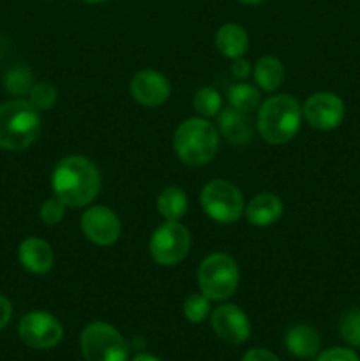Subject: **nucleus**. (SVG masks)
I'll list each match as a JSON object with an SVG mask.
<instances>
[{"instance_id":"nucleus-1","label":"nucleus","mask_w":360,"mask_h":361,"mask_svg":"<svg viewBox=\"0 0 360 361\" xmlns=\"http://www.w3.org/2000/svg\"><path fill=\"white\" fill-rule=\"evenodd\" d=\"M53 192L67 208H81L90 204L101 190V173L87 157L71 155L56 164L52 175Z\"/></svg>"},{"instance_id":"nucleus-2","label":"nucleus","mask_w":360,"mask_h":361,"mask_svg":"<svg viewBox=\"0 0 360 361\" xmlns=\"http://www.w3.org/2000/svg\"><path fill=\"white\" fill-rule=\"evenodd\" d=\"M41 133V115L28 99H13L0 106V148L20 152Z\"/></svg>"},{"instance_id":"nucleus-3","label":"nucleus","mask_w":360,"mask_h":361,"mask_svg":"<svg viewBox=\"0 0 360 361\" xmlns=\"http://www.w3.org/2000/svg\"><path fill=\"white\" fill-rule=\"evenodd\" d=\"M302 106L292 95H274L260 106L258 130L270 145L292 141L302 126Z\"/></svg>"},{"instance_id":"nucleus-4","label":"nucleus","mask_w":360,"mask_h":361,"mask_svg":"<svg viewBox=\"0 0 360 361\" xmlns=\"http://www.w3.org/2000/svg\"><path fill=\"white\" fill-rule=\"evenodd\" d=\"M173 148L184 164L203 166L217 154L219 130L207 118H187L176 127Z\"/></svg>"},{"instance_id":"nucleus-5","label":"nucleus","mask_w":360,"mask_h":361,"mask_svg":"<svg viewBox=\"0 0 360 361\" xmlns=\"http://www.w3.org/2000/svg\"><path fill=\"white\" fill-rule=\"evenodd\" d=\"M239 267L228 254L215 252L201 261L198 268V286L210 302H222L239 288Z\"/></svg>"},{"instance_id":"nucleus-6","label":"nucleus","mask_w":360,"mask_h":361,"mask_svg":"<svg viewBox=\"0 0 360 361\" xmlns=\"http://www.w3.org/2000/svg\"><path fill=\"white\" fill-rule=\"evenodd\" d=\"M80 348L87 361H127L129 344L112 324L95 321L83 330Z\"/></svg>"},{"instance_id":"nucleus-7","label":"nucleus","mask_w":360,"mask_h":361,"mask_svg":"<svg viewBox=\"0 0 360 361\" xmlns=\"http://www.w3.org/2000/svg\"><path fill=\"white\" fill-rule=\"evenodd\" d=\"M200 201L205 214L219 224H233L246 210L242 192L228 180L208 182L201 190Z\"/></svg>"},{"instance_id":"nucleus-8","label":"nucleus","mask_w":360,"mask_h":361,"mask_svg":"<svg viewBox=\"0 0 360 361\" xmlns=\"http://www.w3.org/2000/svg\"><path fill=\"white\" fill-rule=\"evenodd\" d=\"M152 259L161 267H175L186 259L191 249V235L186 226L179 221H166L152 235L150 243Z\"/></svg>"},{"instance_id":"nucleus-9","label":"nucleus","mask_w":360,"mask_h":361,"mask_svg":"<svg viewBox=\"0 0 360 361\" xmlns=\"http://www.w3.org/2000/svg\"><path fill=\"white\" fill-rule=\"evenodd\" d=\"M21 342L32 349H52L60 344L64 328L55 316L48 312H28L21 317L18 328Z\"/></svg>"},{"instance_id":"nucleus-10","label":"nucleus","mask_w":360,"mask_h":361,"mask_svg":"<svg viewBox=\"0 0 360 361\" xmlns=\"http://www.w3.org/2000/svg\"><path fill=\"white\" fill-rule=\"evenodd\" d=\"M302 115L313 129L334 130L344 120V102L332 92H316L304 102Z\"/></svg>"},{"instance_id":"nucleus-11","label":"nucleus","mask_w":360,"mask_h":361,"mask_svg":"<svg viewBox=\"0 0 360 361\" xmlns=\"http://www.w3.org/2000/svg\"><path fill=\"white\" fill-rule=\"evenodd\" d=\"M80 226L88 242L99 247L113 245L122 233V224L115 212L109 210L108 207H101V204L87 208Z\"/></svg>"},{"instance_id":"nucleus-12","label":"nucleus","mask_w":360,"mask_h":361,"mask_svg":"<svg viewBox=\"0 0 360 361\" xmlns=\"http://www.w3.org/2000/svg\"><path fill=\"white\" fill-rule=\"evenodd\" d=\"M210 323L215 335L232 345L244 344L251 335L249 317L240 307L232 305V303L217 307L212 312Z\"/></svg>"},{"instance_id":"nucleus-13","label":"nucleus","mask_w":360,"mask_h":361,"mask_svg":"<svg viewBox=\"0 0 360 361\" xmlns=\"http://www.w3.org/2000/svg\"><path fill=\"white\" fill-rule=\"evenodd\" d=\"M169 81L161 73L152 69H143L134 74L131 81V95L134 101L147 108L162 106L169 97Z\"/></svg>"},{"instance_id":"nucleus-14","label":"nucleus","mask_w":360,"mask_h":361,"mask_svg":"<svg viewBox=\"0 0 360 361\" xmlns=\"http://www.w3.org/2000/svg\"><path fill=\"white\" fill-rule=\"evenodd\" d=\"M18 257H20V263L23 264V268H27L32 274H46L53 268V249L48 242L41 238H25L20 243V249H18Z\"/></svg>"},{"instance_id":"nucleus-15","label":"nucleus","mask_w":360,"mask_h":361,"mask_svg":"<svg viewBox=\"0 0 360 361\" xmlns=\"http://www.w3.org/2000/svg\"><path fill=\"white\" fill-rule=\"evenodd\" d=\"M217 127L222 137L232 145H246L253 140V126L247 118V113L239 111L232 106L219 111Z\"/></svg>"},{"instance_id":"nucleus-16","label":"nucleus","mask_w":360,"mask_h":361,"mask_svg":"<svg viewBox=\"0 0 360 361\" xmlns=\"http://www.w3.org/2000/svg\"><path fill=\"white\" fill-rule=\"evenodd\" d=\"M282 215V201L272 192H261L251 200L246 207V217L249 224L267 228L275 224Z\"/></svg>"},{"instance_id":"nucleus-17","label":"nucleus","mask_w":360,"mask_h":361,"mask_svg":"<svg viewBox=\"0 0 360 361\" xmlns=\"http://www.w3.org/2000/svg\"><path fill=\"white\" fill-rule=\"evenodd\" d=\"M286 348L296 358L311 360L320 353L321 338L313 326L296 324V326L289 328L286 334Z\"/></svg>"},{"instance_id":"nucleus-18","label":"nucleus","mask_w":360,"mask_h":361,"mask_svg":"<svg viewBox=\"0 0 360 361\" xmlns=\"http://www.w3.org/2000/svg\"><path fill=\"white\" fill-rule=\"evenodd\" d=\"M215 46L219 53L228 59H242L249 49V35L240 25L226 23L215 32Z\"/></svg>"},{"instance_id":"nucleus-19","label":"nucleus","mask_w":360,"mask_h":361,"mask_svg":"<svg viewBox=\"0 0 360 361\" xmlns=\"http://www.w3.org/2000/svg\"><path fill=\"white\" fill-rule=\"evenodd\" d=\"M254 81L265 92H274L284 81V67L275 56H261L253 69Z\"/></svg>"},{"instance_id":"nucleus-20","label":"nucleus","mask_w":360,"mask_h":361,"mask_svg":"<svg viewBox=\"0 0 360 361\" xmlns=\"http://www.w3.org/2000/svg\"><path fill=\"white\" fill-rule=\"evenodd\" d=\"M189 201L179 187H166L157 197V210L166 221H180L187 214Z\"/></svg>"},{"instance_id":"nucleus-21","label":"nucleus","mask_w":360,"mask_h":361,"mask_svg":"<svg viewBox=\"0 0 360 361\" xmlns=\"http://www.w3.org/2000/svg\"><path fill=\"white\" fill-rule=\"evenodd\" d=\"M4 85H6V90L9 92V94L16 95L18 99H21L25 97V95L30 94L32 87L35 85L34 73H32L30 67L27 66H14L6 73Z\"/></svg>"},{"instance_id":"nucleus-22","label":"nucleus","mask_w":360,"mask_h":361,"mask_svg":"<svg viewBox=\"0 0 360 361\" xmlns=\"http://www.w3.org/2000/svg\"><path fill=\"white\" fill-rule=\"evenodd\" d=\"M228 99L232 108L239 109V111L251 113L260 106L261 95L256 87L249 83H236L229 88Z\"/></svg>"},{"instance_id":"nucleus-23","label":"nucleus","mask_w":360,"mask_h":361,"mask_svg":"<svg viewBox=\"0 0 360 361\" xmlns=\"http://www.w3.org/2000/svg\"><path fill=\"white\" fill-rule=\"evenodd\" d=\"M221 94L212 87H203L194 94L193 106L201 118H212L221 111Z\"/></svg>"},{"instance_id":"nucleus-24","label":"nucleus","mask_w":360,"mask_h":361,"mask_svg":"<svg viewBox=\"0 0 360 361\" xmlns=\"http://www.w3.org/2000/svg\"><path fill=\"white\" fill-rule=\"evenodd\" d=\"M56 97H59V92H56L55 85L49 83V81H39V83L32 87L30 94H28V102L41 113L53 108Z\"/></svg>"},{"instance_id":"nucleus-25","label":"nucleus","mask_w":360,"mask_h":361,"mask_svg":"<svg viewBox=\"0 0 360 361\" xmlns=\"http://www.w3.org/2000/svg\"><path fill=\"white\" fill-rule=\"evenodd\" d=\"M210 314V300L205 295H191L184 302V316L189 323H203Z\"/></svg>"},{"instance_id":"nucleus-26","label":"nucleus","mask_w":360,"mask_h":361,"mask_svg":"<svg viewBox=\"0 0 360 361\" xmlns=\"http://www.w3.org/2000/svg\"><path fill=\"white\" fill-rule=\"evenodd\" d=\"M339 334L349 348H360V309H353L346 314L339 324Z\"/></svg>"},{"instance_id":"nucleus-27","label":"nucleus","mask_w":360,"mask_h":361,"mask_svg":"<svg viewBox=\"0 0 360 361\" xmlns=\"http://www.w3.org/2000/svg\"><path fill=\"white\" fill-rule=\"evenodd\" d=\"M66 208L67 204L64 203L62 200H59L56 196L49 197V200H46L44 203H42L41 212H39L41 221L44 222L46 226H56L60 221H62L64 215H66Z\"/></svg>"},{"instance_id":"nucleus-28","label":"nucleus","mask_w":360,"mask_h":361,"mask_svg":"<svg viewBox=\"0 0 360 361\" xmlns=\"http://www.w3.org/2000/svg\"><path fill=\"white\" fill-rule=\"evenodd\" d=\"M316 361H360L356 353L348 348H332L321 353Z\"/></svg>"},{"instance_id":"nucleus-29","label":"nucleus","mask_w":360,"mask_h":361,"mask_svg":"<svg viewBox=\"0 0 360 361\" xmlns=\"http://www.w3.org/2000/svg\"><path fill=\"white\" fill-rule=\"evenodd\" d=\"M242 361H281V360H279L274 353L268 351V349L254 348L244 355Z\"/></svg>"},{"instance_id":"nucleus-30","label":"nucleus","mask_w":360,"mask_h":361,"mask_svg":"<svg viewBox=\"0 0 360 361\" xmlns=\"http://www.w3.org/2000/svg\"><path fill=\"white\" fill-rule=\"evenodd\" d=\"M232 74L236 78V80H247L251 74V63L247 62L246 59H236L233 60L232 66Z\"/></svg>"},{"instance_id":"nucleus-31","label":"nucleus","mask_w":360,"mask_h":361,"mask_svg":"<svg viewBox=\"0 0 360 361\" xmlns=\"http://www.w3.org/2000/svg\"><path fill=\"white\" fill-rule=\"evenodd\" d=\"M11 316H13V307H11V302L6 298V296L0 295V330L9 324Z\"/></svg>"},{"instance_id":"nucleus-32","label":"nucleus","mask_w":360,"mask_h":361,"mask_svg":"<svg viewBox=\"0 0 360 361\" xmlns=\"http://www.w3.org/2000/svg\"><path fill=\"white\" fill-rule=\"evenodd\" d=\"M131 361H161V360L155 358V356H152V355H145V353H140V355L134 356V358Z\"/></svg>"},{"instance_id":"nucleus-33","label":"nucleus","mask_w":360,"mask_h":361,"mask_svg":"<svg viewBox=\"0 0 360 361\" xmlns=\"http://www.w3.org/2000/svg\"><path fill=\"white\" fill-rule=\"evenodd\" d=\"M240 2H244V4H249V6H258V4L265 2V0H240Z\"/></svg>"},{"instance_id":"nucleus-34","label":"nucleus","mask_w":360,"mask_h":361,"mask_svg":"<svg viewBox=\"0 0 360 361\" xmlns=\"http://www.w3.org/2000/svg\"><path fill=\"white\" fill-rule=\"evenodd\" d=\"M83 2H87V4H101V2H106V0H83Z\"/></svg>"}]
</instances>
